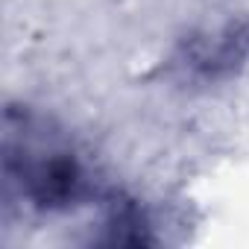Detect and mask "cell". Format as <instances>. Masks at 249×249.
I'll list each match as a JSON object with an SVG mask.
<instances>
[{
	"mask_svg": "<svg viewBox=\"0 0 249 249\" xmlns=\"http://www.w3.org/2000/svg\"><path fill=\"white\" fill-rule=\"evenodd\" d=\"M6 176L18 179L24 194L41 208H68L85 191V173L71 150H65L50 135L33 132V123H24V135L6 132Z\"/></svg>",
	"mask_w": 249,
	"mask_h": 249,
	"instance_id": "obj_1",
	"label": "cell"
}]
</instances>
